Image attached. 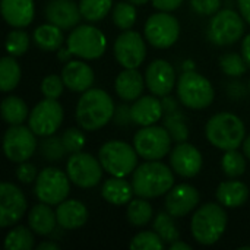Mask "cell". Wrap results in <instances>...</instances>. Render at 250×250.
I'll return each mask as SVG.
<instances>
[{"instance_id": "obj_1", "label": "cell", "mask_w": 250, "mask_h": 250, "mask_svg": "<svg viewBox=\"0 0 250 250\" xmlns=\"http://www.w3.org/2000/svg\"><path fill=\"white\" fill-rule=\"evenodd\" d=\"M114 101L105 91L89 88L78 101L76 122L85 130H97L114 117Z\"/></svg>"}, {"instance_id": "obj_2", "label": "cell", "mask_w": 250, "mask_h": 250, "mask_svg": "<svg viewBox=\"0 0 250 250\" xmlns=\"http://www.w3.org/2000/svg\"><path fill=\"white\" fill-rule=\"evenodd\" d=\"M174 185L173 171L163 163L146 161L138 166L133 171L132 186L133 192L139 198L151 199L168 193Z\"/></svg>"}, {"instance_id": "obj_3", "label": "cell", "mask_w": 250, "mask_h": 250, "mask_svg": "<svg viewBox=\"0 0 250 250\" xmlns=\"http://www.w3.org/2000/svg\"><path fill=\"white\" fill-rule=\"evenodd\" d=\"M207 139L218 149H237L245 142L246 129L240 117L233 113H218L212 116L205 127Z\"/></svg>"}, {"instance_id": "obj_4", "label": "cell", "mask_w": 250, "mask_h": 250, "mask_svg": "<svg viewBox=\"0 0 250 250\" xmlns=\"http://www.w3.org/2000/svg\"><path fill=\"white\" fill-rule=\"evenodd\" d=\"M227 227V214L218 204H205L193 215L190 229L193 239L204 245L211 246L217 243L224 234Z\"/></svg>"}, {"instance_id": "obj_5", "label": "cell", "mask_w": 250, "mask_h": 250, "mask_svg": "<svg viewBox=\"0 0 250 250\" xmlns=\"http://www.w3.org/2000/svg\"><path fill=\"white\" fill-rule=\"evenodd\" d=\"M138 157L135 146L123 141L105 142L98 152V160L103 168L114 177H126L138 167Z\"/></svg>"}, {"instance_id": "obj_6", "label": "cell", "mask_w": 250, "mask_h": 250, "mask_svg": "<svg viewBox=\"0 0 250 250\" xmlns=\"http://www.w3.org/2000/svg\"><path fill=\"white\" fill-rule=\"evenodd\" d=\"M177 97L183 105L193 110H202L212 104L214 88L205 76L195 70L183 72L177 81Z\"/></svg>"}, {"instance_id": "obj_7", "label": "cell", "mask_w": 250, "mask_h": 250, "mask_svg": "<svg viewBox=\"0 0 250 250\" xmlns=\"http://www.w3.org/2000/svg\"><path fill=\"white\" fill-rule=\"evenodd\" d=\"M171 135L161 126H144L133 138V146L141 158L146 161H158L170 152Z\"/></svg>"}, {"instance_id": "obj_8", "label": "cell", "mask_w": 250, "mask_h": 250, "mask_svg": "<svg viewBox=\"0 0 250 250\" xmlns=\"http://www.w3.org/2000/svg\"><path fill=\"white\" fill-rule=\"evenodd\" d=\"M66 44L73 56L85 60H94L104 54L107 40L98 28L91 25H79L69 34Z\"/></svg>"}, {"instance_id": "obj_9", "label": "cell", "mask_w": 250, "mask_h": 250, "mask_svg": "<svg viewBox=\"0 0 250 250\" xmlns=\"http://www.w3.org/2000/svg\"><path fill=\"white\" fill-rule=\"evenodd\" d=\"M69 180L70 179L67 173H63L62 170L54 167H47L38 174L35 180V196L40 202L48 205H59L66 201L69 195Z\"/></svg>"}, {"instance_id": "obj_10", "label": "cell", "mask_w": 250, "mask_h": 250, "mask_svg": "<svg viewBox=\"0 0 250 250\" xmlns=\"http://www.w3.org/2000/svg\"><path fill=\"white\" fill-rule=\"evenodd\" d=\"M243 16L231 9L217 12L209 23V38L217 45H231L239 41L245 32Z\"/></svg>"}, {"instance_id": "obj_11", "label": "cell", "mask_w": 250, "mask_h": 250, "mask_svg": "<svg viewBox=\"0 0 250 250\" xmlns=\"http://www.w3.org/2000/svg\"><path fill=\"white\" fill-rule=\"evenodd\" d=\"M103 166L100 160L94 158L88 152L72 154L67 160L66 173L72 183L82 189H89L97 186L103 179Z\"/></svg>"}, {"instance_id": "obj_12", "label": "cell", "mask_w": 250, "mask_h": 250, "mask_svg": "<svg viewBox=\"0 0 250 250\" xmlns=\"http://www.w3.org/2000/svg\"><path fill=\"white\" fill-rule=\"evenodd\" d=\"M35 133L31 127H25L22 125H12L3 138V149L12 163H23L28 161L37 148Z\"/></svg>"}, {"instance_id": "obj_13", "label": "cell", "mask_w": 250, "mask_h": 250, "mask_svg": "<svg viewBox=\"0 0 250 250\" xmlns=\"http://www.w3.org/2000/svg\"><path fill=\"white\" fill-rule=\"evenodd\" d=\"M180 34L179 21L168 12L154 13L148 18L145 23V38L148 42L157 48L171 47Z\"/></svg>"}, {"instance_id": "obj_14", "label": "cell", "mask_w": 250, "mask_h": 250, "mask_svg": "<svg viewBox=\"0 0 250 250\" xmlns=\"http://www.w3.org/2000/svg\"><path fill=\"white\" fill-rule=\"evenodd\" d=\"M63 107L57 100L45 98L40 101L29 114V127L37 136H50L59 130L63 122Z\"/></svg>"}, {"instance_id": "obj_15", "label": "cell", "mask_w": 250, "mask_h": 250, "mask_svg": "<svg viewBox=\"0 0 250 250\" xmlns=\"http://www.w3.org/2000/svg\"><path fill=\"white\" fill-rule=\"evenodd\" d=\"M114 56L125 69L139 67L146 56L145 41L139 32L126 29L114 42Z\"/></svg>"}, {"instance_id": "obj_16", "label": "cell", "mask_w": 250, "mask_h": 250, "mask_svg": "<svg viewBox=\"0 0 250 250\" xmlns=\"http://www.w3.org/2000/svg\"><path fill=\"white\" fill-rule=\"evenodd\" d=\"M26 211V199L19 188L12 183L0 185V226L3 229L16 224Z\"/></svg>"}, {"instance_id": "obj_17", "label": "cell", "mask_w": 250, "mask_h": 250, "mask_svg": "<svg viewBox=\"0 0 250 250\" xmlns=\"http://www.w3.org/2000/svg\"><path fill=\"white\" fill-rule=\"evenodd\" d=\"M145 81L148 89L157 97L168 95L176 83V73L173 66L166 60H154L145 73Z\"/></svg>"}, {"instance_id": "obj_18", "label": "cell", "mask_w": 250, "mask_h": 250, "mask_svg": "<svg viewBox=\"0 0 250 250\" xmlns=\"http://www.w3.org/2000/svg\"><path fill=\"white\" fill-rule=\"evenodd\" d=\"M199 204V192L190 185L173 186L166 198V209L174 218H182L192 212Z\"/></svg>"}, {"instance_id": "obj_19", "label": "cell", "mask_w": 250, "mask_h": 250, "mask_svg": "<svg viewBox=\"0 0 250 250\" xmlns=\"http://www.w3.org/2000/svg\"><path fill=\"white\" fill-rule=\"evenodd\" d=\"M173 170L182 177H195L202 168V155L199 149L188 142L179 144L170 157Z\"/></svg>"}, {"instance_id": "obj_20", "label": "cell", "mask_w": 250, "mask_h": 250, "mask_svg": "<svg viewBox=\"0 0 250 250\" xmlns=\"http://www.w3.org/2000/svg\"><path fill=\"white\" fill-rule=\"evenodd\" d=\"M81 9L72 0H51L45 7V18L62 29H70L81 21Z\"/></svg>"}, {"instance_id": "obj_21", "label": "cell", "mask_w": 250, "mask_h": 250, "mask_svg": "<svg viewBox=\"0 0 250 250\" xmlns=\"http://www.w3.org/2000/svg\"><path fill=\"white\" fill-rule=\"evenodd\" d=\"M64 85L73 92H85L94 83V70L81 60H70L62 70Z\"/></svg>"}, {"instance_id": "obj_22", "label": "cell", "mask_w": 250, "mask_h": 250, "mask_svg": "<svg viewBox=\"0 0 250 250\" xmlns=\"http://www.w3.org/2000/svg\"><path fill=\"white\" fill-rule=\"evenodd\" d=\"M155 97L146 95V97L138 98L133 103V105L130 107L132 123L144 127V126L155 125L163 117V113H164L163 101H160Z\"/></svg>"}, {"instance_id": "obj_23", "label": "cell", "mask_w": 250, "mask_h": 250, "mask_svg": "<svg viewBox=\"0 0 250 250\" xmlns=\"http://www.w3.org/2000/svg\"><path fill=\"white\" fill-rule=\"evenodd\" d=\"M34 0H1V15L13 28L28 26L34 19Z\"/></svg>"}, {"instance_id": "obj_24", "label": "cell", "mask_w": 250, "mask_h": 250, "mask_svg": "<svg viewBox=\"0 0 250 250\" xmlns=\"http://www.w3.org/2000/svg\"><path fill=\"white\" fill-rule=\"evenodd\" d=\"M56 215H57V223L62 229L76 230V229H81L86 223L88 209L82 202L76 199H69V201H63L62 204H59Z\"/></svg>"}, {"instance_id": "obj_25", "label": "cell", "mask_w": 250, "mask_h": 250, "mask_svg": "<svg viewBox=\"0 0 250 250\" xmlns=\"http://www.w3.org/2000/svg\"><path fill=\"white\" fill-rule=\"evenodd\" d=\"M114 88L123 101H136L144 91V78L136 69H125L117 76Z\"/></svg>"}, {"instance_id": "obj_26", "label": "cell", "mask_w": 250, "mask_h": 250, "mask_svg": "<svg viewBox=\"0 0 250 250\" xmlns=\"http://www.w3.org/2000/svg\"><path fill=\"white\" fill-rule=\"evenodd\" d=\"M48 204H37L32 207L28 215V224L31 230L38 236H48L54 231L57 224V215L53 212Z\"/></svg>"}, {"instance_id": "obj_27", "label": "cell", "mask_w": 250, "mask_h": 250, "mask_svg": "<svg viewBox=\"0 0 250 250\" xmlns=\"http://www.w3.org/2000/svg\"><path fill=\"white\" fill-rule=\"evenodd\" d=\"M249 198V189L243 182L229 180L223 182L217 189V199L223 207L239 208Z\"/></svg>"}, {"instance_id": "obj_28", "label": "cell", "mask_w": 250, "mask_h": 250, "mask_svg": "<svg viewBox=\"0 0 250 250\" xmlns=\"http://www.w3.org/2000/svg\"><path fill=\"white\" fill-rule=\"evenodd\" d=\"M133 186L125 180V177H111L108 180H105V183L103 185L101 189V195L103 198L111 204V205H125L129 204L132 201L133 196Z\"/></svg>"}, {"instance_id": "obj_29", "label": "cell", "mask_w": 250, "mask_h": 250, "mask_svg": "<svg viewBox=\"0 0 250 250\" xmlns=\"http://www.w3.org/2000/svg\"><path fill=\"white\" fill-rule=\"evenodd\" d=\"M63 32L62 28H59L54 23H44L40 25L34 31V42L38 48L44 51H56L63 45Z\"/></svg>"}, {"instance_id": "obj_30", "label": "cell", "mask_w": 250, "mask_h": 250, "mask_svg": "<svg viewBox=\"0 0 250 250\" xmlns=\"http://www.w3.org/2000/svg\"><path fill=\"white\" fill-rule=\"evenodd\" d=\"M1 117L7 125H22L28 117V107L19 97H6L1 101Z\"/></svg>"}, {"instance_id": "obj_31", "label": "cell", "mask_w": 250, "mask_h": 250, "mask_svg": "<svg viewBox=\"0 0 250 250\" xmlns=\"http://www.w3.org/2000/svg\"><path fill=\"white\" fill-rule=\"evenodd\" d=\"M21 81V67L13 56L3 57L0 62V89L9 92L18 86Z\"/></svg>"}, {"instance_id": "obj_32", "label": "cell", "mask_w": 250, "mask_h": 250, "mask_svg": "<svg viewBox=\"0 0 250 250\" xmlns=\"http://www.w3.org/2000/svg\"><path fill=\"white\" fill-rule=\"evenodd\" d=\"M154 209L151 204L145 198H136L129 202L127 207V220L132 226L135 227H142L146 226L152 220Z\"/></svg>"}, {"instance_id": "obj_33", "label": "cell", "mask_w": 250, "mask_h": 250, "mask_svg": "<svg viewBox=\"0 0 250 250\" xmlns=\"http://www.w3.org/2000/svg\"><path fill=\"white\" fill-rule=\"evenodd\" d=\"M4 248L7 250H31L34 248V236L31 230L23 226L12 229L6 236Z\"/></svg>"}, {"instance_id": "obj_34", "label": "cell", "mask_w": 250, "mask_h": 250, "mask_svg": "<svg viewBox=\"0 0 250 250\" xmlns=\"http://www.w3.org/2000/svg\"><path fill=\"white\" fill-rule=\"evenodd\" d=\"M173 218L174 217L168 212H160L154 220V230L160 234L164 243H168V245L174 243L180 237V233Z\"/></svg>"}, {"instance_id": "obj_35", "label": "cell", "mask_w": 250, "mask_h": 250, "mask_svg": "<svg viewBox=\"0 0 250 250\" xmlns=\"http://www.w3.org/2000/svg\"><path fill=\"white\" fill-rule=\"evenodd\" d=\"M113 6V0H81L79 9L82 18L89 22H98L105 18Z\"/></svg>"}, {"instance_id": "obj_36", "label": "cell", "mask_w": 250, "mask_h": 250, "mask_svg": "<svg viewBox=\"0 0 250 250\" xmlns=\"http://www.w3.org/2000/svg\"><path fill=\"white\" fill-rule=\"evenodd\" d=\"M221 167L226 176H229L230 179H237L246 171V158L237 149L226 151L221 161Z\"/></svg>"}, {"instance_id": "obj_37", "label": "cell", "mask_w": 250, "mask_h": 250, "mask_svg": "<svg viewBox=\"0 0 250 250\" xmlns=\"http://www.w3.org/2000/svg\"><path fill=\"white\" fill-rule=\"evenodd\" d=\"M113 22L117 25V28L126 31L130 29L136 22V9L133 3L120 1L113 9Z\"/></svg>"}, {"instance_id": "obj_38", "label": "cell", "mask_w": 250, "mask_h": 250, "mask_svg": "<svg viewBox=\"0 0 250 250\" xmlns=\"http://www.w3.org/2000/svg\"><path fill=\"white\" fill-rule=\"evenodd\" d=\"M164 126L170 132L173 141H176L179 144L188 141L189 130H188V126L185 125V117L182 113H179V111L168 113V116L164 120Z\"/></svg>"}, {"instance_id": "obj_39", "label": "cell", "mask_w": 250, "mask_h": 250, "mask_svg": "<svg viewBox=\"0 0 250 250\" xmlns=\"http://www.w3.org/2000/svg\"><path fill=\"white\" fill-rule=\"evenodd\" d=\"M164 240L160 237V234L154 231H141L136 234L129 248L132 250H161L164 249Z\"/></svg>"}, {"instance_id": "obj_40", "label": "cell", "mask_w": 250, "mask_h": 250, "mask_svg": "<svg viewBox=\"0 0 250 250\" xmlns=\"http://www.w3.org/2000/svg\"><path fill=\"white\" fill-rule=\"evenodd\" d=\"M29 47V37L22 29H13L6 37V51L13 56H23Z\"/></svg>"}, {"instance_id": "obj_41", "label": "cell", "mask_w": 250, "mask_h": 250, "mask_svg": "<svg viewBox=\"0 0 250 250\" xmlns=\"http://www.w3.org/2000/svg\"><path fill=\"white\" fill-rule=\"evenodd\" d=\"M40 152L47 161H59L64 157V154H67L62 138L53 135L45 136V139L40 144Z\"/></svg>"}, {"instance_id": "obj_42", "label": "cell", "mask_w": 250, "mask_h": 250, "mask_svg": "<svg viewBox=\"0 0 250 250\" xmlns=\"http://www.w3.org/2000/svg\"><path fill=\"white\" fill-rule=\"evenodd\" d=\"M220 66L223 69V72L229 76H242L246 69H248V63L245 60L243 56L237 54V53H229V54H224L221 59H220Z\"/></svg>"}, {"instance_id": "obj_43", "label": "cell", "mask_w": 250, "mask_h": 250, "mask_svg": "<svg viewBox=\"0 0 250 250\" xmlns=\"http://www.w3.org/2000/svg\"><path fill=\"white\" fill-rule=\"evenodd\" d=\"M62 141L64 144V148L69 154H76L81 152L82 148L85 146V136L79 129L70 127L62 135Z\"/></svg>"}, {"instance_id": "obj_44", "label": "cell", "mask_w": 250, "mask_h": 250, "mask_svg": "<svg viewBox=\"0 0 250 250\" xmlns=\"http://www.w3.org/2000/svg\"><path fill=\"white\" fill-rule=\"evenodd\" d=\"M64 82L60 76L57 75H48L42 79L41 82V92L45 98H53V100H57L62 92H63V88H64Z\"/></svg>"}, {"instance_id": "obj_45", "label": "cell", "mask_w": 250, "mask_h": 250, "mask_svg": "<svg viewBox=\"0 0 250 250\" xmlns=\"http://www.w3.org/2000/svg\"><path fill=\"white\" fill-rule=\"evenodd\" d=\"M192 9L199 15H215L221 6V0H190Z\"/></svg>"}, {"instance_id": "obj_46", "label": "cell", "mask_w": 250, "mask_h": 250, "mask_svg": "<svg viewBox=\"0 0 250 250\" xmlns=\"http://www.w3.org/2000/svg\"><path fill=\"white\" fill-rule=\"evenodd\" d=\"M16 177H18V180H19L21 183H25V185L32 183V182L37 180V177H38L35 166L31 164V163H26V161L19 163V166H18V168H16Z\"/></svg>"}, {"instance_id": "obj_47", "label": "cell", "mask_w": 250, "mask_h": 250, "mask_svg": "<svg viewBox=\"0 0 250 250\" xmlns=\"http://www.w3.org/2000/svg\"><path fill=\"white\" fill-rule=\"evenodd\" d=\"M114 122L117 126H127L132 122V113H130V107L120 104L117 105L116 111H114Z\"/></svg>"}, {"instance_id": "obj_48", "label": "cell", "mask_w": 250, "mask_h": 250, "mask_svg": "<svg viewBox=\"0 0 250 250\" xmlns=\"http://www.w3.org/2000/svg\"><path fill=\"white\" fill-rule=\"evenodd\" d=\"M183 0H152V4L155 9L163 10V12H171L180 7Z\"/></svg>"}, {"instance_id": "obj_49", "label": "cell", "mask_w": 250, "mask_h": 250, "mask_svg": "<svg viewBox=\"0 0 250 250\" xmlns=\"http://www.w3.org/2000/svg\"><path fill=\"white\" fill-rule=\"evenodd\" d=\"M163 108L166 113H173V111H177V103L173 97H163Z\"/></svg>"}, {"instance_id": "obj_50", "label": "cell", "mask_w": 250, "mask_h": 250, "mask_svg": "<svg viewBox=\"0 0 250 250\" xmlns=\"http://www.w3.org/2000/svg\"><path fill=\"white\" fill-rule=\"evenodd\" d=\"M237 3H239L242 16L246 19V22L250 23V0H237Z\"/></svg>"}, {"instance_id": "obj_51", "label": "cell", "mask_w": 250, "mask_h": 250, "mask_svg": "<svg viewBox=\"0 0 250 250\" xmlns=\"http://www.w3.org/2000/svg\"><path fill=\"white\" fill-rule=\"evenodd\" d=\"M242 56L245 57L248 66L250 67V34L245 37V40L242 42Z\"/></svg>"}, {"instance_id": "obj_52", "label": "cell", "mask_w": 250, "mask_h": 250, "mask_svg": "<svg viewBox=\"0 0 250 250\" xmlns=\"http://www.w3.org/2000/svg\"><path fill=\"white\" fill-rule=\"evenodd\" d=\"M70 56H73L72 54V51L69 50V48H59V53H57V57H59V60H63V62H70Z\"/></svg>"}, {"instance_id": "obj_53", "label": "cell", "mask_w": 250, "mask_h": 250, "mask_svg": "<svg viewBox=\"0 0 250 250\" xmlns=\"http://www.w3.org/2000/svg\"><path fill=\"white\" fill-rule=\"evenodd\" d=\"M192 246L185 243V242H180V240H176L174 243L170 245V250H190Z\"/></svg>"}, {"instance_id": "obj_54", "label": "cell", "mask_w": 250, "mask_h": 250, "mask_svg": "<svg viewBox=\"0 0 250 250\" xmlns=\"http://www.w3.org/2000/svg\"><path fill=\"white\" fill-rule=\"evenodd\" d=\"M38 250H59V245L54 242H42L37 246Z\"/></svg>"}, {"instance_id": "obj_55", "label": "cell", "mask_w": 250, "mask_h": 250, "mask_svg": "<svg viewBox=\"0 0 250 250\" xmlns=\"http://www.w3.org/2000/svg\"><path fill=\"white\" fill-rule=\"evenodd\" d=\"M243 151H245V155L250 160V135L246 138V141L243 142Z\"/></svg>"}, {"instance_id": "obj_56", "label": "cell", "mask_w": 250, "mask_h": 250, "mask_svg": "<svg viewBox=\"0 0 250 250\" xmlns=\"http://www.w3.org/2000/svg\"><path fill=\"white\" fill-rule=\"evenodd\" d=\"M183 70H185V72L195 70V64H193V62H192V60H188V62H185V64H183Z\"/></svg>"}, {"instance_id": "obj_57", "label": "cell", "mask_w": 250, "mask_h": 250, "mask_svg": "<svg viewBox=\"0 0 250 250\" xmlns=\"http://www.w3.org/2000/svg\"><path fill=\"white\" fill-rule=\"evenodd\" d=\"M130 3H133V4H138V6H142V4H146L149 0H129Z\"/></svg>"}, {"instance_id": "obj_58", "label": "cell", "mask_w": 250, "mask_h": 250, "mask_svg": "<svg viewBox=\"0 0 250 250\" xmlns=\"http://www.w3.org/2000/svg\"><path fill=\"white\" fill-rule=\"evenodd\" d=\"M240 250H250V246H245V248H240Z\"/></svg>"}, {"instance_id": "obj_59", "label": "cell", "mask_w": 250, "mask_h": 250, "mask_svg": "<svg viewBox=\"0 0 250 250\" xmlns=\"http://www.w3.org/2000/svg\"><path fill=\"white\" fill-rule=\"evenodd\" d=\"M249 92H250V82H249Z\"/></svg>"}]
</instances>
